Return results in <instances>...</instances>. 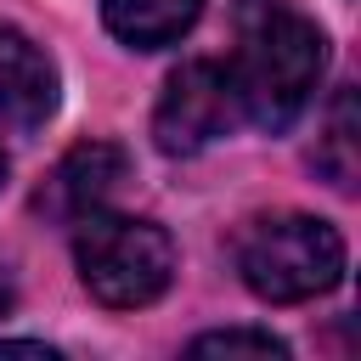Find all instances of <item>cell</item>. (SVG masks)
Segmentation results:
<instances>
[{"instance_id": "cell-1", "label": "cell", "mask_w": 361, "mask_h": 361, "mask_svg": "<svg viewBox=\"0 0 361 361\" xmlns=\"http://www.w3.org/2000/svg\"><path fill=\"white\" fill-rule=\"evenodd\" d=\"M231 28H237V51L226 73H231L237 107L265 130H288L327 68L322 28L288 0H237Z\"/></svg>"}, {"instance_id": "cell-2", "label": "cell", "mask_w": 361, "mask_h": 361, "mask_svg": "<svg viewBox=\"0 0 361 361\" xmlns=\"http://www.w3.org/2000/svg\"><path fill=\"white\" fill-rule=\"evenodd\" d=\"M237 271L271 305H299L344 276V237L316 214H259L237 231Z\"/></svg>"}, {"instance_id": "cell-3", "label": "cell", "mask_w": 361, "mask_h": 361, "mask_svg": "<svg viewBox=\"0 0 361 361\" xmlns=\"http://www.w3.org/2000/svg\"><path fill=\"white\" fill-rule=\"evenodd\" d=\"M73 265L90 299H102L107 310H135V305H152L175 282V243L152 220L96 209L79 220Z\"/></svg>"}, {"instance_id": "cell-4", "label": "cell", "mask_w": 361, "mask_h": 361, "mask_svg": "<svg viewBox=\"0 0 361 361\" xmlns=\"http://www.w3.org/2000/svg\"><path fill=\"white\" fill-rule=\"evenodd\" d=\"M237 118V90L220 62H180L164 79V96L152 107V141L169 158L203 152L214 135H226Z\"/></svg>"}, {"instance_id": "cell-5", "label": "cell", "mask_w": 361, "mask_h": 361, "mask_svg": "<svg viewBox=\"0 0 361 361\" xmlns=\"http://www.w3.org/2000/svg\"><path fill=\"white\" fill-rule=\"evenodd\" d=\"M124 175H130L124 147H113V141H79V147H68V152L51 164V175L39 180L34 209H39L45 220L79 226L85 214H96V209L124 186Z\"/></svg>"}, {"instance_id": "cell-6", "label": "cell", "mask_w": 361, "mask_h": 361, "mask_svg": "<svg viewBox=\"0 0 361 361\" xmlns=\"http://www.w3.org/2000/svg\"><path fill=\"white\" fill-rule=\"evenodd\" d=\"M51 113H56V68H51V56L28 34L0 28V124L39 130Z\"/></svg>"}, {"instance_id": "cell-7", "label": "cell", "mask_w": 361, "mask_h": 361, "mask_svg": "<svg viewBox=\"0 0 361 361\" xmlns=\"http://www.w3.org/2000/svg\"><path fill=\"white\" fill-rule=\"evenodd\" d=\"M203 0H102V17L107 28L135 45V51H158V45H175L192 23H197Z\"/></svg>"}, {"instance_id": "cell-8", "label": "cell", "mask_w": 361, "mask_h": 361, "mask_svg": "<svg viewBox=\"0 0 361 361\" xmlns=\"http://www.w3.org/2000/svg\"><path fill=\"white\" fill-rule=\"evenodd\" d=\"M316 164H322V175H327L338 192L355 186L361 152H355V90H350V85H344V90L333 96V107H327V135H322V147H316Z\"/></svg>"}, {"instance_id": "cell-9", "label": "cell", "mask_w": 361, "mask_h": 361, "mask_svg": "<svg viewBox=\"0 0 361 361\" xmlns=\"http://www.w3.org/2000/svg\"><path fill=\"white\" fill-rule=\"evenodd\" d=\"M192 355H259V361H282L288 344L259 333V327H226V333H203L192 338Z\"/></svg>"}, {"instance_id": "cell-10", "label": "cell", "mask_w": 361, "mask_h": 361, "mask_svg": "<svg viewBox=\"0 0 361 361\" xmlns=\"http://www.w3.org/2000/svg\"><path fill=\"white\" fill-rule=\"evenodd\" d=\"M0 355H45V361H51L45 344H23V338H0Z\"/></svg>"}, {"instance_id": "cell-11", "label": "cell", "mask_w": 361, "mask_h": 361, "mask_svg": "<svg viewBox=\"0 0 361 361\" xmlns=\"http://www.w3.org/2000/svg\"><path fill=\"white\" fill-rule=\"evenodd\" d=\"M11 310V276H6V265H0V316Z\"/></svg>"}, {"instance_id": "cell-12", "label": "cell", "mask_w": 361, "mask_h": 361, "mask_svg": "<svg viewBox=\"0 0 361 361\" xmlns=\"http://www.w3.org/2000/svg\"><path fill=\"white\" fill-rule=\"evenodd\" d=\"M0 186H6V152H0Z\"/></svg>"}]
</instances>
